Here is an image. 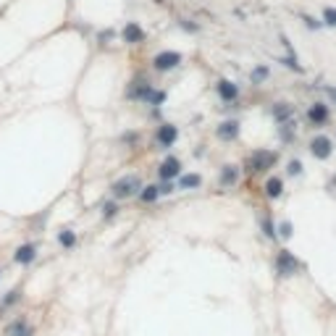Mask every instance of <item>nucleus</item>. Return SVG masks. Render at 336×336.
<instances>
[{
  "label": "nucleus",
  "instance_id": "f257e3e1",
  "mask_svg": "<svg viewBox=\"0 0 336 336\" xmlns=\"http://www.w3.org/2000/svg\"><path fill=\"white\" fill-rule=\"evenodd\" d=\"M142 179L137 173H129V176H121L118 182H113V187H110V194H113L116 200H131L137 197L140 189H142Z\"/></svg>",
  "mask_w": 336,
  "mask_h": 336
},
{
  "label": "nucleus",
  "instance_id": "f03ea898",
  "mask_svg": "<svg viewBox=\"0 0 336 336\" xmlns=\"http://www.w3.org/2000/svg\"><path fill=\"white\" fill-rule=\"evenodd\" d=\"M276 163H279V152H273V150H255L247 158V171L260 173V171L273 168Z\"/></svg>",
  "mask_w": 336,
  "mask_h": 336
},
{
  "label": "nucleus",
  "instance_id": "7ed1b4c3",
  "mask_svg": "<svg viewBox=\"0 0 336 336\" xmlns=\"http://www.w3.org/2000/svg\"><path fill=\"white\" fill-rule=\"evenodd\" d=\"M182 61H184L182 53H176V50H163V53H158V55L152 58V69L161 71V74H166V71L179 69V66H182Z\"/></svg>",
  "mask_w": 336,
  "mask_h": 336
},
{
  "label": "nucleus",
  "instance_id": "20e7f679",
  "mask_svg": "<svg viewBox=\"0 0 336 336\" xmlns=\"http://www.w3.org/2000/svg\"><path fill=\"white\" fill-rule=\"evenodd\" d=\"M302 271V263L294 258V252H289V250H281L276 255V273L279 276H294Z\"/></svg>",
  "mask_w": 336,
  "mask_h": 336
},
{
  "label": "nucleus",
  "instance_id": "39448f33",
  "mask_svg": "<svg viewBox=\"0 0 336 336\" xmlns=\"http://www.w3.org/2000/svg\"><path fill=\"white\" fill-rule=\"evenodd\" d=\"M176 140H179V126H176V124H168V121H166V124L158 126V131H155V145H158L161 150L173 147Z\"/></svg>",
  "mask_w": 336,
  "mask_h": 336
},
{
  "label": "nucleus",
  "instance_id": "423d86ee",
  "mask_svg": "<svg viewBox=\"0 0 336 336\" xmlns=\"http://www.w3.org/2000/svg\"><path fill=\"white\" fill-rule=\"evenodd\" d=\"M150 89H152V84H150L147 76H134L131 84L126 87V100H140V103H145V97H147Z\"/></svg>",
  "mask_w": 336,
  "mask_h": 336
},
{
  "label": "nucleus",
  "instance_id": "0eeeda50",
  "mask_svg": "<svg viewBox=\"0 0 336 336\" xmlns=\"http://www.w3.org/2000/svg\"><path fill=\"white\" fill-rule=\"evenodd\" d=\"M158 176H161V182H173V179H179L182 176V161L173 158V155L163 158L161 166H158Z\"/></svg>",
  "mask_w": 336,
  "mask_h": 336
},
{
  "label": "nucleus",
  "instance_id": "6e6552de",
  "mask_svg": "<svg viewBox=\"0 0 336 336\" xmlns=\"http://www.w3.org/2000/svg\"><path fill=\"white\" fill-rule=\"evenodd\" d=\"M34 260H37V244H32V242L18 244L16 252H13V263L21 265V268H27V265H32Z\"/></svg>",
  "mask_w": 336,
  "mask_h": 336
},
{
  "label": "nucleus",
  "instance_id": "1a4fd4ad",
  "mask_svg": "<svg viewBox=\"0 0 336 336\" xmlns=\"http://www.w3.org/2000/svg\"><path fill=\"white\" fill-rule=\"evenodd\" d=\"M121 39H124L126 45H142V42L147 39V32L137 24V21H129V24L121 29Z\"/></svg>",
  "mask_w": 336,
  "mask_h": 336
},
{
  "label": "nucleus",
  "instance_id": "9d476101",
  "mask_svg": "<svg viewBox=\"0 0 336 336\" xmlns=\"http://www.w3.org/2000/svg\"><path fill=\"white\" fill-rule=\"evenodd\" d=\"M310 152H312V158L326 161V158H331V152H333V142L326 137V134H321V137H315L310 142Z\"/></svg>",
  "mask_w": 336,
  "mask_h": 336
},
{
  "label": "nucleus",
  "instance_id": "9b49d317",
  "mask_svg": "<svg viewBox=\"0 0 336 336\" xmlns=\"http://www.w3.org/2000/svg\"><path fill=\"white\" fill-rule=\"evenodd\" d=\"M239 129H242V124H239L236 118H229V121H221V124H218L215 134H218L221 142H234V140L239 137Z\"/></svg>",
  "mask_w": 336,
  "mask_h": 336
},
{
  "label": "nucleus",
  "instance_id": "f8f14e48",
  "mask_svg": "<svg viewBox=\"0 0 336 336\" xmlns=\"http://www.w3.org/2000/svg\"><path fill=\"white\" fill-rule=\"evenodd\" d=\"M6 336H34V326L24 315H18L6 326Z\"/></svg>",
  "mask_w": 336,
  "mask_h": 336
},
{
  "label": "nucleus",
  "instance_id": "ddd939ff",
  "mask_svg": "<svg viewBox=\"0 0 336 336\" xmlns=\"http://www.w3.org/2000/svg\"><path fill=\"white\" fill-rule=\"evenodd\" d=\"M215 92H218V97H221L223 103H234V100L239 97V87H236L231 79H218Z\"/></svg>",
  "mask_w": 336,
  "mask_h": 336
},
{
  "label": "nucleus",
  "instance_id": "4468645a",
  "mask_svg": "<svg viewBox=\"0 0 336 336\" xmlns=\"http://www.w3.org/2000/svg\"><path fill=\"white\" fill-rule=\"evenodd\" d=\"M218 182L223 189H231L236 182H239V166L234 163H226V166H221V173H218Z\"/></svg>",
  "mask_w": 336,
  "mask_h": 336
},
{
  "label": "nucleus",
  "instance_id": "2eb2a0df",
  "mask_svg": "<svg viewBox=\"0 0 336 336\" xmlns=\"http://www.w3.org/2000/svg\"><path fill=\"white\" fill-rule=\"evenodd\" d=\"M307 118H310V124H315V126L326 124V121H328V108H326L323 103H315V105L307 110Z\"/></svg>",
  "mask_w": 336,
  "mask_h": 336
},
{
  "label": "nucleus",
  "instance_id": "dca6fc26",
  "mask_svg": "<svg viewBox=\"0 0 336 336\" xmlns=\"http://www.w3.org/2000/svg\"><path fill=\"white\" fill-rule=\"evenodd\" d=\"M203 187V176L200 173H182L179 176V189H200Z\"/></svg>",
  "mask_w": 336,
  "mask_h": 336
},
{
  "label": "nucleus",
  "instance_id": "f3484780",
  "mask_svg": "<svg viewBox=\"0 0 336 336\" xmlns=\"http://www.w3.org/2000/svg\"><path fill=\"white\" fill-rule=\"evenodd\" d=\"M145 205H152V203H158L161 200V189H158V184H147V187H142L140 189V194H137Z\"/></svg>",
  "mask_w": 336,
  "mask_h": 336
},
{
  "label": "nucleus",
  "instance_id": "a211bd4d",
  "mask_svg": "<svg viewBox=\"0 0 336 336\" xmlns=\"http://www.w3.org/2000/svg\"><path fill=\"white\" fill-rule=\"evenodd\" d=\"M281 192H284V182H281L279 176H271V179L265 182V194L271 197V200H279Z\"/></svg>",
  "mask_w": 336,
  "mask_h": 336
},
{
  "label": "nucleus",
  "instance_id": "6ab92c4d",
  "mask_svg": "<svg viewBox=\"0 0 336 336\" xmlns=\"http://www.w3.org/2000/svg\"><path fill=\"white\" fill-rule=\"evenodd\" d=\"M76 242H79V239H76V231H74V229H63V231L58 234V244H61L63 250H74Z\"/></svg>",
  "mask_w": 336,
  "mask_h": 336
},
{
  "label": "nucleus",
  "instance_id": "aec40b11",
  "mask_svg": "<svg viewBox=\"0 0 336 336\" xmlns=\"http://www.w3.org/2000/svg\"><path fill=\"white\" fill-rule=\"evenodd\" d=\"M16 302H21V289H11V292H8L3 300H0V315H3L8 307H13Z\"/></svg>",
  "mask_w": 336,
  "mask_h": 336
},
{
  "label": "nucleus",
  "instance_id": "412c9836",
  "mask_svg": "<svg viewBox=\"0 0 336 336\" xmlns=\"http://www.w3.org/2000/svg\"><path fill=\"white\" fill-rule=\"evenodd\" d=\"M145 103L150 105V108H161L163 103H166V92H163V89H150V92H147V97H145Z\"/></svg>",
  "mask_w": 336,
  "mask_h": 336
},
{
  "label": "nucleus",
  "instance_id": "4be33fe9",
  "mask_svg": "<svg viewBox=\"0 0 336 336\" xmlns=\"http://www.w3.org/2000/svg\"><path fill=\"white\" fill-rule=\"evenodd\" d=\"M289 116H292V105H289V103H276V105H273V118H276L279 124L289 121Z\"/></svg>",
  "mask_w": 336,
  "mask_h": 336
},
{
  "label": "nucleus",
  "instance_id": "5701e85b",
  "mask_svg": "<svg viewBox=\"0 0 336 336\" xmlns=\"http://www.w3.org/2000/svg\"><path fill=\"white\" fill-rule=\"evenodd\" d=\"M268 76H271V71H268V66H258V69H252V74H250L252 84H263Z\"/></svg>",
  "mask_w": 336,
  "mask_h": 336
},
{
  "label": "nucleus",
  "instance_id": "b1692460",
  "mask_svg": "<svg viewBox=\"0 0 336 336\" xmlns=\"http://www.w3.org/2000/svg\"><path fill=\"white\" fill-rule=\"evenodd\" d=\"M100 213H103V218H113L118 213V205L113 203V200H105V203L100 205Z\"/></svg>",
  "mask_w": 336,
  "mask_h": 336
},
{
  "label": "nucleus",
  "instance_id": "393cba45",
  "mask_svg": "<svg viewBox=\"0 0 336 336\" xmlns=\"http://www.w3.org/2000/svg\"><path fill=\"white\" fill-rule=\"evenodd\" d=\"M323 24L326 27H336V8H323Z\"/></svg>",
  "mask_w": 336,
  "mask_h": 336
},
{
  "label": "nucleus",
  "instance_id": "a878e982",
  "mask_svg": "<svg viewBox=\"0 0 336 336\" xmlns=\"http://www.w3.org/2000/svg\"><path fill=\"white\" fill-rule=\"evenodd\" d=\"M158 189H161V197H166V194H173V192H176V184H173V182H161Z\"/></svg>",
  "mask_w": 336,
  "mask_h": 336
},
{
  "label": "nucleus",
  "instance_id": "bb28decb",
  "mask_svg": "<svg viewBox=\"0 0 336 336\" xmlns=\"http://www.w3.org/2000/svg\"><path fill=\"white\" fill-rule=\"evenodd\" d=\"M263 231H265V236H268V239H276V231H273L271 218H263Z\"/></svg>",
  "mask_w": 336,
  "mask_h": 336
},
{
  "label": "nucleus",
  "instance_id": "cd10ccee",
  "mask_svg": "<svg viewBox=\"0 0 336 336\" xmlns=\"http://www.w3.org/2000/svg\"><path fill=\"white\" fill-rule=\"evenodd\" d=\"M292 234H294V231H292V223H289V221H284L281 226H279V236L289 239V236H292Z\"/></svg>",
  "mask_w": 336,
  "mask_h": 336
},
{
  "label": "nucleus",
  "instance_id": "c85d7f7f",
  "mask_svg": "<svg viewBox=\"0 0 336 336\" xmlns=\"http://www.w3.org/2000/svg\"><path fill=\"white\" fill-rule=\"evenodd\" d=\"M286 171H289V176H300V173H302V163H300V161H289V168H286Z\"/></svg>",
  "mask_w": 336,
  "mask_h": 336
},
{
  "label": "nucleus",
  "instance_id": "c756f323",
  "mask_svg": "<svg viewBox=\"0 0 336 336\" xmlns=\"http://www.w3.org/2000/svg\"><path fill=\"white\" fill-rule=\"evenodd\" d=\"M182 29H187V32H197L200 27H197V24H192V21H187V18H182Z\"/></svg>",
  "mask_w": 336,
  "mask_h": 336
},
{
  "label": "nucleus",
  "instance_id": "7c9ffc66",
  "mask_svg": "<svg viewBox=\"0 0 336 336\" xmlns=\"http://www.w3.org/2000/svg\"><path fill=\"white\" fill-rule=\"evenodd\" d=\"M305 21H307V27H310V29H321V24H318V21L312 18V16H305Z\"/></svg>",
  "mask_w": 336,
  "mask_h": 336
},
{
  "label": "nucleus",
  "instance_id": "2f4dec72",
  "mask_svg": "<svg viewBox=\"0 0 336 336\" xmlns=\"http://www.w3.org/2000/svg\"><path fill=\"white\" fill-rule=\"evenodd\" d=\"M137 134H124V142H129V145H137Z\"/></svg>",
  "mask_w": 336,
  "mask_h": 336
},
{
  "label": "nucleus",
  "instance_id": "473e14b6",
  "mask_svg": "<svg viewBox=\"0 0 336 336\" xmlns=\"http://www.w3.org/2000/svg\"><path fill=\"white\" fill-rule=\"evenodd\" d=\"M326 95H328V97H333V100H336V87H326Z\"/></svg>",
  "mask_w": 336,
  "mask_h": 336
},
{
  "label": "nucleus",
  "instance_id": "72a5a7b5",
  "mask_svg": "<svg viewBox=\"0 0 336 336\" xmlns=\"http://www.w3.org/2000/svg\"><path fill=\"white\" fill-rule=\"evenodd\" d=\"M110 37H113V32H110V29H108V32H100V39H103V42L110 39Z\"/></svg>",
  "mask_w": 336,
  "mask_h": 336
},
{
  "label": "nucleus",
  "instance_id": "f704fd0d",
  "mask_svg": "<svg viewBox=\"0 0 336 336\" xmlns=\"http://www.w3.org/2000/svg\"><path fill=\"white\" fill-rule=\"evenodd\" d=\"M0 279H3V271H0Z\"/></svg>",
  "mask_w": 336,
  "mask_h": 336
}]
</instances>
